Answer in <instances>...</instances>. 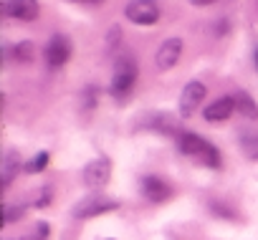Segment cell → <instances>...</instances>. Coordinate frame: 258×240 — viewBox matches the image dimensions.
<instances>
[{"label": "cell", "instance_id": "277c9868", "mask_svg": "<svg viewBox=\"0 0 258 240\" xmlns=\"http://www.w3.org/2000/svg\"><path fill=\"white\" fill-rule=\"evenodd\" d=\"M111 180V162L106 157H99V159H91L84 170H81V182L86 190H101L106 187Z\"/></svg>", "mask_w": 258, "mask_h": 240}, {"label": "cell", "instance_id": "9c48e42d", "mask_svg": "<svg viewBox=\"0 0 258 240\" xmlns=\"http://www.w3.org/2000/svg\"><path fill=\"white\" fill-rule=\"evenodd\" d=\"M142 129H150L155 134H167V137H180L185 129L177 127V119L172 114H150L142 119Z\"/></svg>", "mask_w": 258, "mask_h": 240}, {"label": "cell", "instance_id": "5bb4252c", "mask_svg": "<svg viewBox=\"0 0 258 240\" xmlns=\"http://www.w3.org/2000/svg\"><path fill=\"white\" fill-rule=\"evenodd\" d=\"M235 111L243 119H250V122H255V119H258V104H255V99L248 91H238L235 94Z\"/></svg>", "mask_w": 258, "mask_h": 240}, {"label": "cell", "instance_id": "ac0fdd59", "mask_svg": "<svg viewBox=\"0 0 258 240\" xmlns=\"http://www.w3.org/2000/svg\"><path fill=\"white\" fill-rule=\"evenodd\" d=\"M210 212H213V215H218V217H225V220H233V222L238 220V212H235L233 207H228L225 202L220 205L218 200H210Z\"/></svg>", "mask_w": 258, "mask_h": 240}, {"label": "cell", "instance_id": "44dd1931", "mask_svg": "<svg viewBox=\"0 0 258 240\" xmlns=\"http://www.w3.org/2000/svg\"><path fill=\"white\" fill-rule=\"evenodd\" d=\"M192 6H210V3H215V0H190Z\"/></svg>", "mask_w": 258, "mask_h": 240}, {"label": "cell", "instance_id": "cb8c5ba5", "mask_svg": "<svg viewBox=\"0 0 258 240\" xmlns=\"http://www.w3.org/2000/svg\"><path fill=\"white\" fill-rule=\"evenodd\" d=\"M109 240H111V237H109Z\"/></svg>", "mask_w": 258, "mask_h": 240}, {"label": "cell", "instance_id": "7402d4cb", "mask_svg": "<svg viewBox=\"0 0 258 240\" xmlns=\"http://www.w3.org/2000/svg\"><path fill=\"white\" fill-rule=\"evenodd\" d=\"M253 61H255V68H258V48H255V53H253Z\"/></svg>", "mask_w": 258, "mask_h": 240}, {"label": "cell", "instance_id": "3957f363", "mask_svg": "<svg viewBox=\"0 0 258 240\" xmlns=\"http://www.w3.org/2000/svg\"><path fill=\"white\" fill-rule=\"evenodd\" d=\"M114 210H119V200L91 195V197L79 200L71 207V217L74 220H89V217H99V215H106V212H114Z\"/></svg>", "mask_w": 258, "mask_h": 240}, {"label": "cell", "instance_id": "8992f818", "mask_svg": "<svg viewBox=\"0 0 258 240\" xmlns=\"http://www.w3.org/2000/svg\"><path fill=\"white\" fill-rule=\"evenodd\" d=\"M43 58H46V63L51 68H61L71 58V41H69V36H61V33L51 36L46 48H43Z\"/></svg>", "mask_w": 258, "mask_h": 240}, {"label": "cell", "instance_id": "4fadbf2b", "mask_svg": "<svg viewBox=\"0 0 258 240\" xmlns=\"http://www.w3.org/2000/svg\"><path fill=\"white\" fill-rule=\"evenodd\" d=\"M18 172H21V154L16 149H8L6 159H3V172H0V177H3V190L11 187V182L16 180Z\"/></svg>", "mask_w": 258, "mask_h": 240}, {"label": "cell", "instance_id": "7a4b0ae2", "mask_svg": "<svg viewBox=\"0 0 258 240\" xmlns=\"http://www.w3.org/2000/svg\"><path fill=\"white\" fill-rule=\"evenodd\" d=\"M135 81H137V61H135V56L124 53V56H119V58H116V63H114L111 86H109L111 96L124 99L129 91H132Z\"/></svg>", "mask_w": 258, "mask_h": 240}, {"label": "cell", "instance_id": "ba28073f", "mask_svg": "<svg viewBox=\"0 0 258 240\" xmlns=\"http://www.w3.org/2000/svg\"><path fill=\"white\" fill-rule=\"evenodd\" d=\"M180 56H182V38L172 36V38L162 41V46L157 48V53H155V66H157L160 71H170V68L177 66Z\"/></svg>", "mask_w": 258, "mask_h": 240}, {"label": "cell", "instance_id": "30bf717a", "mask_svg": "<svg viewBox=\"0 0 258 240\" xmlns=\"http://www.w3.org/2000/svg\"><path fill=\"white\" fill-rule=\"evenodd\" d=\"M140 190H142V195L150 200V202H155V205H160V202H167L170 197H172V187L162 180V177H155V175H147V177H142V182H140Z\"/></svg>", "mask_w": 258, "mask_h": 240}, {"label": "cell", "instance_id": "5b68a950", "mask_svg": "<svg viewBox=\"0 0 258 240\" xmlns=\"http://www.w3.org/2000/svg\"><path fill=\"white\" fill-rule=\"evenodd\" d=\"M124 16L135 26H155L160 21V6L155 0H132L124 8Z\"/></svg>", "mask_w": 258, "mask_h": 240}, {"label": "cell", "instance_id": "8fae6325", "mask_svg": "<svg viewBox=\"0 0 258 240\" xmlns=\"http://www.w3.org/2000/svg\"><path fill=\"white\" fill-rule=\"evenodd\" d=\"M38 11H41V8H38V0H6V3H3V13H6L8 18L23 21V23L36 21Z\"/></svg>", "mask_w": 258, "mask_h": 240}, {"label": "cell", "instance_id": "d6986e66", "mask_svg": "<svg viewBox=\"0 0 258 240\" xmlns=\"http://www.w3.org/2000/svg\"><path fill=\"white\" fill-rule=\"evenodd\" d=\"M23 215H26V207H23V205H8V207H6V222H8V225H11V222H18Z\"/></svg>", "mask_w": 258, "mask_h": 240}, {"label": "cell", "instance_id": "6da1fadb", "mask_svg": "<svg viewBox=\"0 0 258 240\" xmlns=\"http://www.w3.org/2000/svg\"><path fill=\"white\" fill-rule=\"evenodd\" d=\"M177 149L182 152V154H187V157H192L195 162H200V165H205V167H210V170H218L223 162H220V152L210 144V142H205L203 137H198V134H192V132H182L177 139Z\"/></svg>", "mask_w": 258, "mask_h": 240}, {"label": "cell", "instance_id": "7c38bea8", "mask_svg": "<svg viewBox=\"0 0 258 240\" xmlns=\"http://www.w3.org/2000/svg\"><path fill=\"white\" fill-rule=\"evenodd\" d=\"M235 111V96H218L215 101H210L203 111L205 122L210 124H220L225 119H230V114Z\"/></svg>", "mask_w": 258, "mask_h": 240}, {"label": "cell", "instance_id": "603a6c76", "mask_svg": "<svg viewBox=\"0 0 258 240\" xmlns=\"http://www.w3.org/2000/svg\"><path fill=\"white\" fill-rule=\"evenodd\" d=\"M81 3H96V0H81Z\"/></svg>", "mask_w": 258, "mask_h": 240}, {"label": "cell", "instance_id": "52a82bcc", "mask_svg": "<svg viewBox=\"0 0 258 240\" xmlns=\"http://www.w3.org/2000/svg\"><path fill=\"white\" fill-rule=\"evenodd\" d=\"M205 94H208V89H205L203 81H190V84L182 89V94H180V116H182V119H190V116L200 109Z\"/></svg>", "mask_w": 258, "mask_h": 240}, {"label": "cell", "instance_id": "ffe728a7", "mask_svg": "<svg viewBox=\"0 0 258 240\" xmlns=\"http://www.w3.org/2000/svg\"><path fill=\"white\" fill-rule=\"evenodd\" d=\"M48 202H51V190H43V195L38 197V202H36V205H38V207H46Z\"/></svg>", "mask_w": 258, "mask_h": 240}, {"label": "cell", "instance_id": "9a60e30c", "mask_svg": "<svg viewBox=\"0 0 258 240\" xmlns=\"http://www.w3.org/2000/svg\"><path fill=\"white\" fill-rule=\"evenodd\" d=\"M238 144H240V149H243V154L248 159L258 162V132H243Z\"/></svg>", "mask_w": 258, "mask_h": 240}, {"label": "cell", "instance_id": "e0dca14e", "mask_svg": "<svg viewBox=\"0 0 258 240\" xmlns=\"http://www.w3.org/2000/svg\"><path fill=\"white\" fill-rule=\"evenodd\" d=\"M48 159H51V154L48 152H38L31 162H26V172H31V175H36V172H41V170H46L48 167Z\"/></svg>", "mask_w": 258, "mask_h": 240}, {"label": "cell", "instance_id": "2e32d148", "mask_svg": "<svg viewBox=\"0 0 258 240\" xmlns=\"http://www.w3.org/2000/svg\"><path fill=\"white\" fill-rule=\"evenodd\" d=\"M11 58L16 61V63H31L33 58H36V51H33V43H28V41H23V43H16L11 51Z\"/></svg>", "mask_w": 258, "mask_h": 240}]
</instances>
